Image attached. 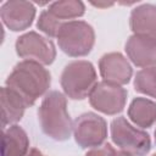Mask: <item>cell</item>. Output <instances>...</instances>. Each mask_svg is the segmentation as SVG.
I'll list each match as a JSON object with an SVG mask.
<instances>
[{
    "label": "cell",
    "mask_w": 156,
    "mask_h": 156,
    "mask_svg": "<svg viewBox=\"0 0 156 156\" xmlns=\"http://www.w3.org/2000/svg\"><path fill=\"white\" fill-rule=\"evenodd\" d=\"M50 83V72L41 63L30 60L18 62L6 79V87L18 93L28 107L48 91Z\"/></svg>",
    "instance_id": "cell-1"
},
{
    "label": "cell",
    "mask_w": 156,
    "mask_h": 156,
    "mask_svg": "<svg viewBox=\"0 0 156 156\" xmlns=\"http://www.w3.org/2000/svg\"><path fill=\"white\" fill-rule=\"evenodd\" d=\"M41 130L49 138L65 141L73 133V122L67 111L66 96L58 90L49 91L38 110Z\"/></svg>",
    "instance_id": "cell-2"
},
{
    "label": "cell",
    "mask_w": 156,
    "mask_h": 156,
    "mask_svg": "<svg viewBox=\"0 0 156 156\" xmlns=\"http://www.w3.org/2000/svg\"><path fill=\"white\" fill-rule=\"evenodd\" d=\"M60 83L66 96L72 100H83L98 83L95 67L85 60L72 61L65 66Z\"/></svg>",
    "instance_id": "cell-3"
},
{
    "label": "cell",
    "mask_w": 156,
    "mask_h": 156,
    "mask_svg": "<svg viewBox=\"0 0 156 156\" xmlns=\"http://www.w3.org/2000/svg\"><path fill=\"white\" fill-rule=\"evenodd\" d=\"M58 48L71 57L88 55L95 43V32L93 27L84 21L65 22L56 37Z\"/></svg>",
    "instance_id": "cell-4"
},
{
    "label": "cell",
    "mask_w": 156,
    "mask_h": 156,
    "mask_svg": "<svg viewBox=\"0 0 156 156\" xmlns=\"http://www.w3.org/2000/svg\"><path fill=\"white\" fill-rule=\"evenodd\" d=\"M111 138L122 151L133 156H145L151 149L149 134L133 127L122 116L111 122Z\"/></svg>",
    "instance_id": "cell-5"
},
{
    "label": "cell",
    "mask_w": 156,
    "mask_h": 156,
    "mask_svg": "<svg viewBox=\"0 0 156 156\" xmlns=\"http://www.w3.org/2000/svg\"><path fill=\"white\" fill-rule=\"evenodd\" d=\"M73 136L82 149L101 146L107 138V123L98 113H82L73 122Z\"/></svg>",
    "instance_id": "cell-6"
},
{
    "label": "cell",
    "mask_w": 156,
    "mask_h": 156,
    "mask_svg": "<svg viewBox=\"0 0 156 156\" xmlns=\"http://www.w3.org/2000/svg\"><path fill=\"white\" fill-rule=\"evenodd\" d=\"M127 90L122 85L110 82H98L89 94L91 107L105 115H117L123 111L127 101Z\"/></svg>",
    "instance_id": "cell-7"
},
{
    "label": "cell",
    "mask_w": 156,
    "mask_h": 156,
    "mask_svg": "<svg viewBox=\"0 0 156 156\" xmlns=\"http://www.w3.org/2000/svg\"><path fill=\"white\" fill-rule=\"evenodd\" d=\"M15 48L20 57L41 65H51L56 57L54 43L37 32H28L17 38Z\"/></svg>",
    "instance_id": "cell-8"
},
{
    "label": "cell",
    "mask_w": 156,
    "mask_h": 156,
    "mask_svg": "<svg viewBox=\"0 0 156 156\" xmlns=\"http://www.w3.org/2000/svg\"><path fill=\"white\" fill-rule=\"evenodd\" d=\"M0 16L2 23L12 32L27 29L35 17V7L29 1L13 0L1 5Z\"/></svg>",
    "instance_id": "cell-9"
},
{
    "label": "cell",
    "mask_w": 156,
    "mask_h": 156,
    "mask_svg": "<svg viewBox=\"0 0 156 156\" xmlns=\"http://www.w3.org/2000/svg\"><path fill=\"white\" fill-rule=\"evenodd\" d=\"M99 71L105 82L118 85L127 84L133 74L129 61L119 52L105 54L99 61Z\"/></svg>",
    "instance_id": "cell-10"
},
{
    "label": "cell",
    "mask_w": 156,
    "mask_h": 156,
    "mask_svg": "<svg viewBox=\"0 0 156 156\" xmlns=\"http://www.w3.org/2000/svg\"><path fill=\"white\" fill-rule=\"evenodd\" d=\"M128 58L138 67H156V40L133 34L124 46Z\"/></svg>",
    "instance_id": "cell-11"
},
{
    "label": "cell",
    "mask_w": 156,
    "mask_h": 156,
    "mask_svg": "<svg viewBox=\"0 0 156 156\" xmlns=\"http://www.w3.org/2000/svg\"><path fill=\"white\" fill-rule=\"evenodd\" d=\"M1 127L6 129L7 126H12L21 121L24 110L28 107L23 98L9 87L1 88Z\"/></svg>",
    "instance_id": "cell-12"
},
{
    "label": "cell",
    "mask_w": 156,
    "mask_h": 156,
    "mask_svg": "<svg viewBox=\"0 0 156 156\" xmlns=\"http://www.w3.org/2000/svg\"><path fill=\"white\" fill-rule=\"evenodd\" d=\"M129 26L135 35L147 37L156 40V6L143 4L133 9Z\"/></svg>",
    "instance_id": "cell-13"
},
{
    "label": "cell",
    "mask_w": 156,
    "mask_h": 156,
    "mask_svg": "<svg viewBox=\"0 0 156 156\" xmlns=\"http://www.w3.org/2000/svg\"><path fill=\"white\" fill-rule=\"evenodd\" d=\"M29 150V139L26 130L12 124L4 129L1 156H27Z\"/></svg>",
    "instance_id": "cell-14"
},
{
    "label": "cell",
    "mask_w": 156,
    "mask_h": 156,
    "mask_svg": "<svg viewBox=\"0 0 156 156\" xmlns=\"http://www.w3.org/2000/svg\"><path fill=\"white\" fill-rule=\"evenodd\" d=\"M128 117L138 127H151L156 122V102L146 98H135L128 107Z\"/></svg>",
    "instance_id": "cell-15"
},
{
    "label": "cell",
    "mask_w": 156,
    "mask_h": 156,
    "mask_svg": "<svg viewBox=\"0 0 156 156\" xmlns=\"http://www.w3.org/2000/svg\"><path fill=\"white\" fill-rule=\"evenodd\" d=\"M48 11L55 18L65 23L68 22L69 20L73 21V18L83 16L85 12V6L82 1L78 0H62L50 4Z\"/></svg>",
    "instance_id": "cell-16"
},
{
    "label": "cell",
    "mask_w": 156,
    "mask_h": 156,
    "mask_svg": "<svg viewBox=\"0 0 156 156\" xmlns=\"http://www.w3.org/2000/svg\"><path fill=\"white\" fill-rule=\"evenodd\" d=\"M134 89L156 99V67H146L138 71L134 77Z\"/></svg>",
    "instance_id": "cell-17"
},
{
    "label": "cell",
    "mask_w": 156,
    "mask_h": 156,
    "mask_svg": "<svg viewBox=\"0 0 156 156\" xmlns=\"http://www.w3.org/2000/svg\"><path fill=\"white\" fill-rule=\"evenodd\" d=\"M62 24H63V22L55 18L48 10H44L40 13L38 22H37V27L39 28V30H41L44 34H46L50 38L57 37L58 30H60Z\"/></svg>",
    "instance_id": "cell-18"
},
{
    "label": "cell",
    "mask_w": 156,
    "mask_h": 156,
    "mask_svg": "<svg viewBox=\"0 0 156 156\" xmlns=\"http://www.w3.org/2000/svg\"><path fill=\"white\" fill-rule=\"evenodd\" d=\"M115 149L110 144H105L101 147H94L85 154V156H112Z\"/></svg>",
    "instance_id": "cell-19"
},
{
    "label": "cell",
    "mask_w": 156,
    "mask_h": 156,
    "mask_svg": "<svg viewBox=\"0 0 156 156\" xmlns=\"http://www.w3.org/2000/svg\"><path fill=\"white\" fill-rule=\"evenodd\" d=\"M27 156H45L43 152H40L38 149H32L29 152H28V155Z\"/></svg>",
    "instance_id": "cell-20"
},
{
    "label": "cell",
    "mask_w": 156,
    "mask_h": 156,
    "mask_svg": "<svg viewBox=\"0 0 156 156\" xmlns=\"http://www.w3.org/2000/svg\"><path fill=\"white\" fill-rule=\"evenodd\" d=\"M112 156H133V155H130V154H128V152H126V151H116L115 150V152H113V155Z\"/></svg>",
    "instance_id": "cell-21"
},
{
    "label": "cell",
    "mask_w": 156,
    "mask_h": 156,
    "mask_svg": "<svg viewBox=\"0 0 156 156\" xmlns=\"http://www.w3.org/2000/svg\"><path fill=\"white\" fill-rule=\"evenodd\" d=\"M154 134H155V143H156V129H155V133Z\"/></svg>",
    "instance_id": "cell-22"
},
{
    "label": "cell",
    "mask_w": 156,
    "mask_h": 156,
    "mask_svg": "<svg viewBox=\"0 0 156 156\" xmlns=\"http://www.w3.org/2000/svg\"><path fill=\"white\" fill-rule=\"evenodd\" d=\"M152 156H156V154H155V155H152Z\"/></svg>",
    "instance_id": "cell-23"
}]
</instances>
